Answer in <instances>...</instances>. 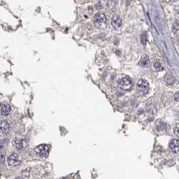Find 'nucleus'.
<instances>
[{
	"label": "nucleus",
	"instance_id": "7ed1b4c3",
	"mask_svg": "<svg viewBox=\"0 0 179 179\" xmlns=\"http://www.w3.org/2000/svg\"><path fill=\"white\" fill-rule=\"evenodd\" d=\"M138 90L141 94H147L149 91V84L147 81L144 80H141L137 84Z\"/></svg>",
	"mask_w": 179,
	"mask_h": 179
},
{
	"label": "nucleus",
	"instance_id": "423d86ee",
	"mask_svg": "<svg viewBox=\"0 0 179 179\" xmlns=\"http://www.w3.org/2000/svg\"><path fill=\"white\" fill-rule=\"evenodd\" d=\"M170 148L175 154L179 153V141L177 139H172L170 142Z\"/></svg>",
	"mask_w": 179,
	"mask_h": 179
},
{
	"label": "nucleus",
	"instance_id": "dca6fc26",
	"mask_svg": "<svg viewBox=\"0 0 179 179\" xmlns=\"http://www.w3.org/2000/svg\"><path fill=\"white\" fill-rule=\"evenodd\" d=\"M144 37V35H143L142 38H141V42H142L143 44H145V42H146V38H145V37Z\"/></svg>",
	"mask_w": 179,
	"mask_h": 179
},
{
	"label": "nucleus",
	"instance_id": "f8f14e48",
	"mask_svg": "<svg viewBox=\"0 0 179 179\" xmlns=\"http://www.w3.org/2000/svg\"><path fill=\"white\" fill-rule=\"evenodd\" d=\"M173 31L174 33H178L179 32V23L176 22L173 25Z\"/></svg>",
	"mask_w": 179,
	"mask_h": 179
},
{
	"label": "nucleus",
	"instance_id": "f3484780",
	"mask_svg": "<svg viewBox=\"0 0 179 179\" xmlns=\"http://www.w3.org/2000/svg\"><path fill=\"white\" fill-rule=\"evenodd\" d=\"M174 98L177 101H179V93H177L174 95Z\"/></svg>",
	"mask_w": 179,
	"mask_h": 179
},
{
	"label": "nucleus",
	"instance_id": "4468645a",
	"mask_svg": "<svg viewBox=\"0 0 179 179\" xmlns=\"http://www.w3.org/2000/svg\"><path fill=\"white\" fill-rule=\"evenodd\" d=\"M174 133L179 137V124H176L174 127Z\"/></svg>",
	"mask_w": 179,
	"mask_h": 179
},
{
	"label": "nucleus",
	"instance_id": "0eeeda50",
	"mask_svg": "<svg viewBox=\"0 0 179 179\" xmlns=\"http://www.w3.org/2000/svg\"><path fill=\"white\" fill-rule=\"evenodd\" d=\"M111 24L113 26V27H115V28H119L122 25V20L119 16L117 15H114L112 18V22Z\"/></svg>",
	"mask_w": 179,
	"mask_h": 179
},
{
	"label": "nucleus",
	"instance_id": "39448f33",
	"mask_svg": "<svg viewBox=\"0 0 179 179\" xmlns=\"http://www.w3.org/2000/svg\"><path fill=\"white\" fill-rule=\"evenodd\" d=\"M8 164L10 166H16L18 165H19L20 162V159L18 155L16 153H12L8 158Z\"/></svg>",
	"mask_w": 179,
	"mask_h": 179
},
{
	"label": "nucleus",
	"instance_id": "1a4fd4ad",
	"mask_svg": "<svg viewBox=\"0 0 179 179\" xmlns=\"http://www.w3.org/2000/svg\"><path fill=\"white\" fill-rule=\"evenodd\" d=\"M1 131L3 134H7L10 131V126L5 120H1Z\"/></svg>",
	"mask_w": 179,
	"mask_h": 179
},
{
	"label": "nucleus",
	"instance_id": "9b49d317",
	"mask_svg": "<svg viewBox=\"0 0 179 179\" xmlns=\"http://www.w3.org/2000/svg\"><path fill=\"white\" fill-rule=\"evenodd\" d=\"M5 156V150H3V147H1V153H0V158H1V163H3V162H4Z\"/></svg>",
	"mask_w": 179,
	"mask_h": 179
},
{
	"label": "nucleus",
	"instance_id": "2eb2a0df",
	"mask_svg": "<svg viewBox=\"0 0 179 179\" xmlns=\"http://www.w3.org/2000/svg\"><path fill=\"white\" fill-rule=\"evenodd\" d=\"M154 66L155 68L157 69V70H158V69H161V67H162V65H161V64H160V63H159V62H158V61L155 62L154 65Z\"/></svg>",
	"mask_w": 179,
	"mask_h": 179
},
{
	"label": "nucleus",
	"instance_id": "6e6552de",
	"mask_svg": "<svg viewBox=\"0 0 179 179\" xmlns=\"http://www.w3.org/2000/svg\"><path fill=\"white\" fill-rule=\"evenodd\" d=\"M11 112V107L8 104L2 103L1 105V113L3 116L8 115Z\"/></svg>",
	"mask_w": 179,
	"mask_h": 179
},
{
	"label": "nucleus",
	"instance_id": "9d476101",
	"mask_svg": "<svg viewBox=\"0 0 179 179\" xmlns=\"http://www.w3.org/2000/svg\"><path fill=\"white\" fill-rule=\"evenodd\" d=\"M139 65L140 66L143 67H147L149 66L150 65V60H149V57L147 55H143L142 58L141 59V61L139 63Z\"/></svg>",
	"mask_w": 179,
	"mask_h": 179
},
{
	"label": "nucleus",
	"instance_id": "f03ea898",
	"mask_svg": "<svg viewBox=\"0 0 179 179\" xmlns=\"http://www.w3.org/2000/svg\"><path fill=\"white\" fill-rule=\"evenodd\" d=\"M119 86L123 91L130 90L133 86L132 80L128 76H123L119 81Z\"/></svg>",
	"mask_w": 179,
	"mask_h": 179
},
{
	"label": "nucleus",
	"instance_id": "ddd939ff",
	"mask_svg": "<svg viewBox=\"0 0 179 179\" xmlns=\"http://www.w3.org/2000/svg\"><path fill=\"white\" fill-rule=\"evenodd\" d=\"M15 144L18 149H20L22 147V141L20 139H18L15 141Z\"/></svg>",
	"mask_w": 179,
	"mask_h": 179
},
{
	"label": "nucleus",
	"instance_id": "20e7f679",
	"mask_svg": "<svg viewBox=\"0 0 179 179\" xmlns=\"http://www.w3.org/2000/svg\"><path fill=\"white\" fill-rule=\"evenodd\" d=\"M49 147L47 145L42 144L36 148L37 154L40 157H47L49 154Z\"/></svg>",
	"mask_w": 179,
	"mask_h": 179
},
{
	"label": "nucleus",
	"instance_id": "f257e3e1",
	"mask_svg": "<svg viewBox=\"0 0 179 179\" xmlns=\"http://www.w3.org/2000/svg\"><path fill=\"white\" fill-rule=\"evenodd\" d=\"M94 21L96 26L98 28H105L106 27V25H107L106 16L104 13H97L94 16Z\"/></svg>",
	"mask_w": 179,
	"mask_h": 179
}]
</instances>
